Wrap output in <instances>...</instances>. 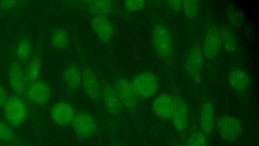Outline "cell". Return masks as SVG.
<instances>
[{"instance_id": "cell-16", "label": "cell", "mask_w": 259, "mask_h": 146, "mask_svg": "<svg viewBox=\"0 0 259 146\" xmlns=\"http://www.w3.org/2000/svg\"><path fill=\"white\" fill-rule=\"evenodd\" d=\"M199 121L203 133L208 134L212 132L214 124V110L211 102L205 101L202 104Z\"/></svg>"}, {"instance_id": "cell-32", "label": "cell", "mask_w": 259, "mask_h": 146, "mask_svg": "<svg viewBox=\"0 0 259 146\" xmlns=\"http://www.w3.org/2000/svg\"><path fill=\"white\" fill-rule=\"evenodd\" d=\"M116 146H118V145H116Z\"/></svg>"}, {"instance_id": "cell-18", "label": "cell", "mask_w": 259, "mask_h": 146, "mask_svg": "<svg viewBox=\"0 0 259 146\" xmlns=\"http://www.w3.org/2000/svg\"><path fill=\"white\" fill-rule=\"evenodd\" d=\"M228 82L233 90L242 91L248 86L249 79L245 71L240 68L235 67L229 73Z\"/></svg>"}, {"instance_id": "cell-21", "label": "cell", "mask_w": 259, "mask_h": 146, "mask_svg": "<svg viewBox=\"0 0 259 146\" xmlns=\"http://www.w3.org/2000/svg\"><path fill=\"white\" fill-rule=\"evenodd\" d=\"M220 30L222 46L229 53L234 52L237 48V42L232 32L227 27H222Z\"/></svg>"}, {"instance_id": "cell-14", "label": "cell", "mask_w": 259, "mask_h": 146, "mask_svg": "<svg viewBox=\"0 0 259 146\" xmlns=\"http://www.w3.org/2000/svg\"><path fill=\"white\" fill-rule=\"evenodd\" d=\"M81 82L87 96L92 100H97L100 95V88L96 76L89 68L81 72Z\"/></svg>"}, {"instance_id": "cell-6", "label": "cell", "mask_w": 259, "mask_h": 146, "mask_svg": "<svg viewBox=\"0 0 259 146\" xmlns=\"http://www.w3.org/2000/svg\"><path fill=\"white\" fill-rule=\"evenodd\" d=\"M152 39L154 49L161 57L168 56L172 49L171 39L167 28L162 25H155L152 30Z\"/></svg>"}, {"instance_id": "cell-10", "label": "cell", "mask_w": 259, "mask_h": 146, "mask_svg": "<svg viewBox=\"0 0 259 146\" xmlns=\"http://www.w3.org/2000/svg\"><path fill=\"white\" fill-rule=\"evenodd\" d=\"M51 94L49 86L43 81L32 82L27 90V96L29 101L37 105L46 104L50 99Z\"/></svg>"}, {"instance_id": "cell-8", "label": "cell", "mask_w": 259, "mask_h": 146, "mask_svg": "<svg viewBox=\"0 0 259 146\" xmlns=\"http://www.w3.org/2000/svg\"><path fill=\"white\" fill-rule=\"evenodd\" d=\"M222 47L220 30L215 26L209 27L206 31L203 41L202 52L204 56L209 59L215 58Z\"/></svg>"}, {"instance_id": "cell-31", "label": "cell", "mask_w": 259, "mask_h": 146, "mask_svg": "<svg viewBox=\"0 0 259 146\" xmlns=\"http://www.w3.org/2000/svg\"><path fill=\"white\" fill-rule=\"evenodd\" d=\"M7 99L6 91L5 88L0 84V107L4 106Z\"/></svg>"}, {"instance_id": "cell-12", "label": "cell", "mask_w": 259, "mask_h": 146, "mask_svg": "<svg viewBox=\"0 0 259 146\" xmlns=\"http://www.w3.org/2000/svg\"><path fill=\"white\" fill-rule=\"evenodd\" d=\"M175 128L184 131L188 125V110L185 101L178 97L174 98V108L171 118Z\"/></svg>"}, {"instance_id": "cell-15", "label": "cell", "mask_w": 259, "mask_h": 146, "mask_svg": "<svg viewBox=\"0 0 259 146\" xmlns=\"http://www.w3.org/2000/svg\"><path fill=\"white\" fill-rule=\"evenodd\" d=\"M102 96L103 102L109 113L112 115H119L121 112L122 105L114 87L106 84L103 89Z\"/></svg>"}, {"instance_id": "cell-2", "label": "cell", "mask_w": 259, "mask_h": 146, "mask_svg": "<svg viewBox=\"0 0 259 146\" xmlns=\"http://www.w3.org/2000/svg\"><path fill=\"white\" fill-rule=\"evenodd\" d=\"M4 110L6 120L13 127L19 126L26 119V105L23 101L17 96H12L7 99L4 106Z\"/></svg>"}, {"instance_id": "cell-23", "label": "cell", "mask_w": 259, "mask_h": 146, "mask_svg": "<svg viewBox=\"0 0 259 146\" xmlns=\"http://www.w3.org/2000/svg\"><path fill=\"white\" fill-rule=\"evenodd\" d=\"M51 42L57 49H64L68 43V35L66 31L63 28L56 29L52 34Z\"/></svg>"}, {"instance_id": "cell-17", "label": "cell", "mask_w": 259, "mask_h": 146, "mask_svg": "<svg viewBox=\"0 0 259 146\" xmlns=\"http://www.w3.org/2000/svg\"><path fill=\"white\" fill-rule=\"evenodd\" d=\"M11 87L17 95H22L24 91V76L22 68L17 62L12 64L9 71Z\"/></svg>"}, {"instance_id": "cell-20", "label": "cell", "mask_w": 259, "mask_h": 146, "mask_svg": "<svg viewBox=\"0 0 259 146\" xmlns=\"http://www.w3.org/2000/svg\"><path fill=\"white\" fill-rule=\"evenodd\" d=\"M87 7L95 16H105L111 11L112 4L110 1H90L88 2Z\"/></svg>"}, {"instance_id": "cell-24", "label": "cell", "mask_w": 259, "mask_h": 146, "mask_svg": "<svg viewBox=\"0 0 259 146\" xmlns=\"http://www.w3.org/2000/svg\"><path fill=\"white\" fill-rule=\"evenodd\" d=\"M41 69V62L39 58L35 57L29 64L25 74V78L29 82H34L38 77Z\"/></svg>"}, {"instance_id": "cell-13", "label": "cell", "mask_w": 259, "mask_h": 146, "mask_svg": "<svg viewBox=\"0 0 259 146\" xmlns=\"http://www.w3.org/2000/svg\"><path fill=\"white\" fill-rule=\"evenodd\" d=\"M92 28L98 39L103 43H108L112 39L113 27L105 16H95L91 22Z\"/></svg>"}, {"instance_id": "cell-3", "label": "cell", "mask_w": 259, "mask_h": 146, "mask_svg": "<svg viewBox=\"0 0 259 146\" xmlns=\"http://www.w3.org/2000/svg\"><path fill=\"white\" fill-rule=\"evenodd\" d=\"M204 55L198 46H193L188 52L185 62V69L189 77L196 84L201 81V70L203 63Z\"/></svg>"}, {"instance_id": "cell-27", "label": "cell", "mask_w": 259, "mask_h": 146, "mask_svg": "<svg viewBox=\"0 0 259 146\" xmlns=\"http://www.w3.org/2000/svg\"><path fill=\"white\" fill-rule=\"evenodd\" d=\"M31 44L27 39L21 40L16 48V55L20 60H25L30 55L31 52Z\"/></svg>"}, {"instance_id": "cell-9", "label": "cell", "mask_w": 259, "mask_h": 146, "mask_svg": "<svg viewBox=\"0 0 259 146\" xmlns=\"http://www.w3.org/2000/svg\"><path fill=\"white\" fill-rule=\"evenodd\" d=\"M121 104L129 110H134L137 104V96L131 83L124 79H118L114 87Z\"/></svg>"}, {"instance_id": "cell-4", "label": "cell", "mask_w": 259, "mask_h": 146, "mask_svg": "<svg viewBox=\"0 0 259 146\" xmlns=\"http://www.w3.org/2000/svg\"><path fill=\"white\" fill-rule=\"evenodd\" d=\"M217 129L222 138L232 142L237 140L240 137L242 127L241 122L236 118L226 115L221 117L218 120Z\"/></svg>"}, {"instance_id": "cell-22", "label": "cell", "mask_w": 259, "mask_h": 146, "mask_svg": "<svg viewBox=\"0 0 259 146\" xmlns=\"http://www.w3.org/2000/svg\"><path fill=\"white\" fill-rule=\"evenodd\" d=\"M0 141L11 144H20L19 137L10 126L0 120Z\"/></svg>"}, {"instance_id": "cell-7", "label": "cell", "mask_w": 259, "mask_h": 146, "mask_svg": "<svg viewBox=\"0 0 259 146\" xmlns=\"http://www.w3.org/2000/svg\"><path fill=\"white\" fill-rule=\"evenodd\" d=\"M50 117L52 121L59 126H66L71 124L76 113L73 106L68 102H58L54 104L50 110Z\"/></svg>"}, {"instance_id": "cell-29", "label": "cell", "mask_w": 259, "mask_h": 146, "mask_svg": "<svg viewBox=\"0 0 259 146\" xmlns=\"http://www.w3.org/2000/svg\"><path fill=\"white\" fill-rule=\"evenodd\" d=\"M167 3L168 7L175 12L182 10V1H169Z\"/></svg>"}, {"instance_id": "cell-30", "label": "cell", "mask_w": 259, "mask_h": 146, "mask_svg": "<svg viewBox=\"0 0 259 146\" xmlns=\"http://www.w3.org/2000/svg\"><path fill=\"white\" fill-rule=\"evenodd\" d=\"M18 3L17 1H3L0 2V8L4 10H8L14 8Z\"/></svg>"}, {"instance_id": "cell-25", "label": "cell", "mask_w": 259, "mask_h": 146, "mask_svg": "<svg viewBox=\"0 0 259 146\" xmlns=\"http://www.w3.org/2000/svg\"><path fill=\"white\" fill-rule=\"evenodd\" d=\"M185 146H207L205 134L199 131L193 132L188 137Z\"/></svg>"}, {"instance_id": "cell-19", "label": "cell", "mask_w": 259, "mask_h": 146, "mask_svg": "<svg viewBox=\"0 0 259 146\" xmlns=\"http://www.w3.org/2000/svg\"><path fill=\"white\" fill-rule=\"evenodd\" d=\"M63 81L70 91H74L81 82V72L75 65L70 64L64 69L62 74Z\"/></svg>"}, {"instance_id": "cell-11", "label": "cell", "mask_w": 259, "mask_h": 146, "mask_svg": "<svg viewBox=\"0 0 259 146\" xmlns=\"http://www.w3.org/2000/svg\"><path fill=\"white\" fill-rule=\"evenodd\" d=\"M174 108V98L167 94L157 96L152 103V110L158 118L171 119Z\"/></svg>"}, {"instance_id": "cell-28", "label": "cell", "mask_w": 259, "mask_h": 146, "mask_svg": "<svg viewBox=\"0 0 259 146\" xmlns=\"http://www.w3.org/2000/svg\"><path fill=\"white\" fill-rule=\"evenodd\" d=\"M146 2L142 0L125 1L123 5L125 9L130 12H136L143 8Z\"/></svg>"}, {"instance_id": "cell-26", "label": "cell", "mask_w": 259, "mask_h": 146, "mask_svg": "<svg viewBox=\"0 0 259 146\" xmlns=\"http://www.w3.org/2000/svg\"><path fill=\"white\" fill-rule=\"evenodd\" d=\"M199 9V2L195 0L182 1V10L189 18H194Z\"/></svg>"}, {"instance_id": "cell-5", "label": "cell", "mask_w": 259, "mask_h": 146, "mask_svg": "<svg viewBox=\"0 0 259 146\" xmlns=\"http://www.w3.org/2000/svg\"><path fill=\"white\" fill-rule=\"evenodd\" d=\"M71 125L75 134L83 138L93 136L98 130L94 118L90 114L85 112L76 114Z\"/></svg>"}, {"instance_id": "cell-1", "label": "cell", "mask_w": 259, "mask_h": 146, "mask_svg": "<svg viewBox=\"0 0 259 146\" xmlns=\"http://www.w3.org/2000/svg\"><path fill=\"white\" fill-rule=\"evenodd\" d=\"M131 84L137 96L143 99L154 96L158 89L156 77L149 71L141 72L136 75Z\"/></svg>"}]
</instances>
